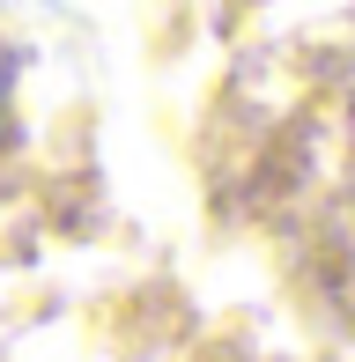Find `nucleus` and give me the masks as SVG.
Instances as JSON below:
<instances>
[{
    "label": "nucleus",
    "instance_id": "nucleus-1",
    "mask_svg": "<svg viewBox=\"0 0 355 362\" xmlns=\"http://www.w3.org/2000/svg\"><path fill=\"white\" fill-rule=\"evenodd\" d=\"M8 96H15V52L0 45V148L15 141V111H8Z\"/></svg>",
    "mask_w": 355,
    "mask_h": 362
}]
</instances>
